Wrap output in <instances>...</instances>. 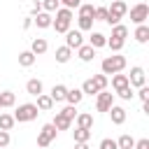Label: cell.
<instances>
[{"label": "cell", "mask_w": 149, "mask_h": 149, "mask_svg": "<svg viewBox=\"0 0 149 149\" xmlns=\"http://www.w3.org/2000/svg\"><path fill=\"white\" fill-rule=\"evenodd\" d=\"M126 56H121V54H114V56H105L102 58V63H100V70H102V74H114V72H123L126 70Z\"/></svg>", "instance_id": "6da1fadb"}, {"label": "cell", "mask_w": 149, "mask_h": 149, "mask_svg": "<svg viewBox=\"0 0 149 149\" xmlns=\"http://www.w3.org/2000/svg\"><path fill=\"white\" fill-rule=\"evenodd\" d=\"M72 9H68V7H58L56 9V19L51 21V28L56 30V33H68L70 30V23H72Z\"/></svg>", "instance_id": "7a4b0ae2"}, {"label": "cell", "mask_w": 149, "mask_h": 149, "mask_svg": "<svg viewBox=\"0 0 149 149\" xmlns=\"http://www.w3.org/2000/svg\"><path fill=\"white\" fill-rule=\"evenodd\" d=\"M37 114H40V109H37L35 102H23V105L16 107V112H14L12 116H14V121H19V123H28V121H35Z\"/></svg>", "instance_id": "3957f363"}, {"label": "cell", "mask_w": 149, "mask_h": 149, "mask_svg": "<svg viewBox=\"0 0 149 149\" xmlns=\"http://www.w3.org/2000/svg\"><path fill=\"white\" fill-rule=\"evenodd\" d=\"M56 135H58V130H56V126L54 123H44L42 126V130L37 133V147H49L54 140H56Z\"/></svg>", "instance_id": "277c9868"}, {"label": "cell", "mask_w": 149, "mask_h": 149, "mask_svg": "<svg viewBox=\"0 0 149 149\" xmlns=\"http://www.w3.org/2000/svg\"><path fill=\"white\" fill-rule=\"evenodd\" d=\"M147 19H149V5H147V2H137V5L130 7V21H133L135 26L147 23Z\"/></svg>", "instance_id": "5b68a950"}, {"label": "cell", "mask_w": 149, "mask_h": 149, "mask_svg": "<svg viewBox=\"0 0 149 149\" xmlns=\"http://www.w3.org/2000/svg\"><path fill=\"white\" fill-rule=\"evenodd\" d=\"M128 14V5L123 0H112V5L107 7V16H112L116 23H121V19Z\"/></svg>", "instance_id": "8992f818"}, {"label": "cell", "mask_w": 149, "mask_h": 149, "mask_svg": "<svg viewBox=\"0 0 149 149\" xmlns=\"http://www.w3.org/2000/svg\"><path fill=\"white\" fill-rule=\"evenodd\" d=\"M112 105H114V93H109L107 88L95 93V109L98 112H107Z\"/></svg>", "instance_id": "52a82bcc"}, {"label": "cell", "mask_w": 149, "mask_h": 149, "mask_svg": "<svg viewBox=\"0 0 149 149\" xmlns=\"http://www.w3.org/2000/svg\"><path fill=\"white\" fill-rule=\"evenodd\" d=\"M128 84H130V86H135V88H140L142 84H147V77H144V70H142L140 65H135V68H130V74H128Z\"/></svg>", "instance_id": "ba28073f"}, {"label": "cell", "mask_w": 149, "mask_h": 149, "mask_svg": "<svg viewBox=\"0 0 149 149\" xmlns=\"http://www.w3.org/2000/svg\"><path fill=\"white\" fill-rule=\"evenodd\" d=\"M84 44V35H81V30H68L65 33V47H70V49H79Z\"/></svg>", "instance_id": "9c48e42d"}, {"label": "cell", "mask_w": 149, "mask_h": 149, "mask_svg": "<svg viewBox=\"0 0 149 149\" xmlns=\"http://www.w3.org/2000/svg\"><path fill=\"white\" fill-rule=\"evenodd\" d=\"M107 112H109V119H112V123H114V126H121V123L126 121V109H123V107L112 105Z\"/></svg>", "instance_id": "30bf717a"}, {"label": "cell", "mask_w": 149, "mask_h": 149, "mask_svg": "<svg viewBox=\"0 0 149 149\" xmlns=\"http://www.w3.org/2000/svg\"><path fill=\"white\" fill-rule=\"evenodd\" d=\"M51 21H54V16H51L49 12H37V14L33 16V23H35L37 28H51Z\"/></svg>", "instance_id": "8fae6325"}, {"label": "cell", "mask_w": 149, "mask_h": 149, "mask_svg": "<svg viewBox=\"0 0 149 149\" xmlns=\"http://www.w3.org/2000/svg\"><path fill=\"white\" fill-rule=\"evenodd\" d=\"M77 56H79V61H81V63H91V61H93V56H95V49H93L91 44H81V47L77 49Z\"/></svg>", "instance_id": "7c38bea8"}, {"label": "cell", "mask_w": 149, "mask_h": 149, "mask_svg": "<svg viewBox=\"0 0 149 149\" xmlns=\"http://www.w3.org/2000/svg\"><path fill=\"white\" fill-rule=\"evenodd\" d=\"M42 91H44V84H42L37 77H33V79L26 81V93H28V95H40Z\"/></svg>", "instance_id": "4fadbf2b"}, {"label": "cell", "mask_w": 149, "mask_h": 149, "mask_svg": "<svg viewBox=\"0 0 149 149\" xmlns=\"http://www.w3.org/2000/svg\"><path fill=\"white\" fill-rule=\"evenodd\" d=\"M133 37H135V42H140V44H147V42H149V26H147V23H140V26L135 28Z\"/></svg>", "instance_id": "5bb4252c"}, {"label": "cell", "mask_w": 149, "mask_h": 149, "mask_svg": "<svg viewBox=\"0 0 149 149\" xmlns=\"http://www.w3.org/2000/svg\"><path fill=\"white\" fill-rule=\"evenodd\" d=\"M47 49H49V42H47L44 37H35V40H33V44H30V51H33L35 56L47 54Z\"/></svg>", "instance_id": "9a60e30c"}, {"label": "cell", "mask_w": 149, "mask_h": 149, "mask_svg": "<svg viewBox=\"0 0 149 149\" xmlns=\"http://www.w3.org/2000/svg\"><path fill=\"white\" fill-rule=\"evenodd\" d=\"M35 98H37V102H35V105H37V109H40V112H49V109L54 107V100H51V95H49V93H40V95H35Z\"/></svg>", "instance_id": "2e32d148"}, {"label": "cell", "mask_w": 149, "mask_h": 149, "mask_svg": "<svg viewBox=\"0 0 149 149\" xmlns=\"http://www.w3.org/2000/svg\"><path fill=\"white\" fill-rule=\"evenodd\" d=\"M74 123H77V128H93V114L81 112L74 116Z\"/></svg>", "instance_id": "e0dca14e"}, {"label": "cell", "mask_w": 149, "mask_h": 149, "mask_svg": "<svg viewBox=\"0 0 149 149\" xmlns=\"http://www.w3.org/2000/svg\"><path fill=\"white\" fill-rule=\"evenodd\" d=\"M35 61H37V56H35L30 49L19 54V65H21V68H30V65H35Z\"/></svg>", "instance_id": "ac0fdd59"}, {"label": "cell", "mask_w": 149, "mask_h": 149, "mask_svg": "<svg viewBox=\"0 0 149 149\" xmlns=\"http://www.w3.org/2000/svg\"><path fill=\"white\" fill-rule=\"evenodd\" d=\"M81 98H84L81 88H68V93H65V102L68 105H79Z\"/></svg>", "instance_id": "d6986e66"}, {"label": "cell", "mask_w": 149, "mask_h": 149, "mask_svg": "<svg viewBox=\"0 0 149 149\" xmlns=\"http://www.w3.org/2000/svg\"><path fill=\"white\" fill-rule=\"evenodd\" d=\"M70 58H72V49H70V47H65V44H63V47H58V49H56V63H61V65H63V63H68Z\"/></svg>", "instance_id": "ffe728a7"}, {"label": "cell", "mask_w": 149, "mask_h": 149, "mask_svg": "<svg viewBox=\"0 0 149 149\" xmlns=\"http://www.w3.org/2000/svg\"><path fill=\"white\" fill-rule=\"evenodd\" d=\"M65 93H68V86L56 84V86L51 88V93H49V95H51V100H54V102H63V100H65Z\"/></svg>", "instance_id": "44dd1931"}, {"label": "cell", "mask_w": 149, "mask_h": 149, "mask_svg": "<svg viewBox=\"0 0 149 149\" xmlns=\"http://www.w3.org/2000/svg\"><path fill=\"white\" fill-rule=\"evenodd\" d=\"M88 44H91L93 49H102V47L107 44V37H105L102 33H91V37H88Z\"/></svg>", "instance_id": "7402d4cb"}, {"label": "cell", "mask_w": 149, "mask_h": 149, "mask_svg": "<svg viewBox=\"0 0 149 149\" xmlns=\"http://www.w3.org/2000/svg\"><path fill=\"white\" fill-rule=\"evenodd\" d=\"M112 86H114V91L128 86V74H123V72H114V74H112Z\"/></svg>", "instance_id": "603a6c76"}, {"label": "cell", "mask_w": 149, "mask_h": 149, "mask_svg": "<svg viewBox=\"0 0 149 149\" xmlns=\"http://www.w3.org/2000/svg\"><path fill=\"white\" fill-rule=\"evenodd\" d=\"M54 126H56V130H68L70 126H72V121L70 119H65L61 112H56V116H54V121H51Z\"/></svg>", "instance_id": "cb8c5ba5"}, {"label": "cell", "mask_w": 149, "mask_h": 149, "mask_svg": "<svg viewBox=\"0 0 149 149\" xmlns=\"http://www.w3.org/2000/svg\"><path fill=\"white\" fill-rule=\"evenodd\" d=\"M72 140L74 142H88L91 140V128H74L72 130Z\"/></svg>", "instance_id": "d4e9b609"}, {"label": "cell", "mask_w": 149, "mask_h": 149, "mask_svg": "<svg viewBox=\"0 0 149 149\" xmlns=\"http://www.w3.org/2000/svg\"><path fill=\"white\" fill-rule=\"evenodd\" d=\"M0 105H2V109H5V107H14V105H16V95H14L12 91H2V93H0Z\"/></svg>", "instance_id": "484cf974"}, {"label": "cell", "mask_w": 149, "mask_h": 149, "mask_svg": "<svg viewBox=\"0 0 149 149\" xmlns=\"http://www.w3.org/2000/svg\"><path fill=\"white\" fill-rule=\"evenodd\" d=\"M14 116L12 114H7V112H0V130H12L14 128Z\"/></svg>", "instance_id": "4316f807"}, {"label": "cell", "mask_w": 149, "mask_h": 149, "mask_svg": "<svg viewBox=\"0 0 149 149\" xmlns=\"http://www.w3.org/2000/svg\"><path fill=\"white\" fill-rule=\"evenodd\" d=\"M116 147H119V149H133V147H135V137L126 133V135H121V137L116 140Z\"/></svg>", "instance_id": "83f0119b"}, {"label": "cell", "mask_w": 149, "mask_h": 149, "mask_svg": "<svg viewBox=\"0 0 149 149\" xmlns=\"http://www.w3.org/2000/svg\"><path fill=\"white\" fill-rule=\"evenodd\" d=\"M93 12H95V5H93V2H81V5L77 7V14H79V16H91V19H93Z\"/></svg>", "instance_id": "f1b7e54d"}, {"label": "cell", "mask_w": 149, "mask_h": 149, "mask_svg": "<svg viewBox=\"0 0 149 149\" xmlns=\"http://www.w3.org/2000/svg\"><path fill=\"white\" fill-rule=\"evenodd\" d=\"M112 37L126 40V37H128V26H123V23H116V26H112Z\"/></svg>", "instance_id": "f546056e"}, {"label": "cell", "mask_w": 149, "mask_h": 149, "mask_svg": "<svg viewBox=\"0 0 149 149\" xmlns=\"http://www.w3.org/2000/svg\"><path fill=\"white\" fill-rule=\"evenodd\" d=\"M123 44H126V40H119V37H107V44H105V47H109L114 54H119V51L123 49Z\"/></svg>", "instance_id": "4dcf8cb0"}, {"label": "cell", "mask_w": 149, "mask_h": 149, "mask_svg": "<svg viewBox=\"0 0 149 149\" xmlns=\"http://www.w3.org/2000/svg\"><path fill=\"white\" fill-rule=\"evenodd\" d=\"M91 28H93V19L91 16H79L77 19V30L84 33V30H91Z\"/></svg>", "instance_id": "1f68e13d"}, {"label": "cell", "mask_w": 149, "mask_h": 149, "mask_svg": "<svg viewBox=\"0 0 149 149\" xmlns=\"http://www.w3.org/2000/svg\"><path fill=\"white\" fill-rule=\"evenodd\" d=\"M81 93H84V95H95V93H98L95 81H93V79H86V81L81 84Z\"/></svg>", "instance_id": "d6a6232c"}, {"label": "cell", "mask_w": 149, "mask_h": 149, "mask_svg": "<svg viewBox=\"0 0 149 149\" xmlns=\"http://www.w3.org/2000/svg\"><path fill=\"white\" fill-rule=\"evenodd\" d=\"M91 79L95 81V86H98V91H105V88H107V84H109V79H107V74H102V72H100V74H93Z\"/></svg>", "instance_id": "836d02e7"}, {"label": "cell", "mask_w": 149, "mask_h": 149, "mask_svg": "<svg viewBox=\"0 0 149 149\" xmlns=\"http://www.w3.org/2000/svg\"><path fill=\"white\" fill-rule=\"evenodd\" d=\"M58 7H61V2H58V0H42V12H49V14H54Z\"/></svg>", "instance_id": "e575fe53"}, {"label": "cell", "mask_w": 149, "mask_h": 149, "mask_svg": "<svg viewBox=\"0 0 149 149\" xmlns=\"http://www.w3.org/2000/svg\"><path fill=\"white\" fill-rule=\"evenodd\" d=\"M116 95H119L121 100H130V98H133L135 93H133V86L128 84V86H123V88H119V91H116Z\"/></svg>", "instance_id": "d590c367"}, {"label": "cell", "mask_w": 149, "mask_h": 149, "mask_svg": "<svg viewBox=\"0 0 149 149\" xmlns=\"http://www.w3.org/2000/svg\"><path fill=\"white\" fill-rule=\"evenodd\" d=\"M107 19V7H95V12H93V21H105Z\"/></svg>", "instance_id": "8d00e7d4"}, {"label": "cell", "mask_w": 149, "mask_h": 149, "mask_svg": "<svg viewBox=\"0 0 149 149\" xmlns=\"http://www.w3.org/2000/svg\"><path fill=\"white\" fill-rule=\"evenodd\" d=\"M74 107H77V105H68V107H63V109H61V114H63L65 119H70V121H72V119L77 116V109H74Z\"/></svg>", "instance_id": "74e56055"}, {"label": "cell", "mask_w": 149, "mask_h": 149, "mask_svg": "<svg viewBox=\"0 0 149 149\" xmlns=\"http://www.w3.org/2000/svg\"><path fill=\"white\" fill-rule=\"evenodd\" d=\"M98 149H119V147H116V140H112V137H105V140H100Z\"/></svg>", "instance_id": "f35d334b"}, {"label": "cell", "mask_w": 149, "mask_h": 149, "mask_svg": "<svg viewBox=\"0 0 149 149\" xmlns=\"http://www.w3.org/2000/svg\"><path fill=\"white\" fill-rule=\"evenodd\" d=\"M137 98H140L142 102H147V100H149V86H147V84H142V86H140V91H137Z\"/></svg>", "instance_id": "ab89813d"}, {"label": "cell", "mask_w": 149, "mask_h": 149, "mask_svg": "<svg viewBox=\"0 0 149 149\" xmlns=\"http://www.w3.org/2000/svg\"><path fill=\"white\" fill-rule=\"evenodd\" d=\"M63 7H68V9H77L79 5H81V0H58Z\"/></svg>", "instance_id": "60d3db41"}, {"label": "cell", "mask_w": 149, "mask_h": 149, "mask_svg": "<svg viewBox=\"0 0 149 149\" xmlns=\"http://www.w3.org/2000/svg\"><path fill=\"white\" fill-rule=\"evenodd\" d=\"M9 130H0V147H9Z\"/></svg>", "instance_id": "b9f144b4"}, {"label": "cell", "mask_w": 149, "mask_h": 149, "mask_svg": "<svg viewBox=\"0 0 149 149\" xmlns=\"http://www.w3.org/2000/svg\"><path fill=\"white\" fill-rule=\"evenodd\" d=\"M133 149H149V140L142 137V140H135V147Z\"/></svg>", "instance_id": "7bdbcfd3"}, {"label": "cell", "mask_w": 149, "mask_h": 149, "mask_svg": "<svg viewBox=\"0 0 149 149\" xmlns=\"http://www.w3.org/2000/svg\"><path fill=\"white\" fill-rule=\"evenodd\" d=\"M37 12H42V2H33V14H37Z\"/></svg>", "instance_id": "ee69618b"}, {"label": "cell", "mask_w": 149, "mask_h": 149, "mask_svg": "<svg viewBox=\"0 0 149 149\" xmlns=\"http://www.w3.org/2000/svg\"><path fill=\"white\" fill-rule=\"evenodd\" d=\"M21 26H23V28H30V26H33V16H28V19H23V23H21Z\"/></svg>", "instance_id": "f6af8a7d"}, {"label": "cell", "mask_w": 149, "mask_h": 149, "mask_svg": "<svg viewBox=\"0 0 149 149\" xmlns=\"http://www.w3.org/2000/svg\"><path fill=\"white\" fill-rule=\"evenodd\" d=\"M74 149H88V142H74Z\"/></svg>", "instance_id": "bcb514c9"}, {"label": "cell", "mask_w": 149, "mask_h": 149, "mask_svg": "<svg viewBox=\"0 0 149 149\" xmlns=\"http://www.w3.org/2000/svg\"><path fill=\"white\" fill-rule=\"evenodd\" d=\"M0 149H7V147H0Z\"/></svg>", "instance_id": "7dc6e473"}, {"label": "cell", "mask_w": 149, "mask_h": 149, "mask_svg": "<svg viewBox=\"0 0 149 149\" xmlns=\"http://www.w3.org/2000/svg\"><path fill=\"white\" fill-rule=\"evenodd\" d=\"M0 109H2V105H0Z\"/></svg>", "instance_id": "c3c4849f"}]
</instances>
